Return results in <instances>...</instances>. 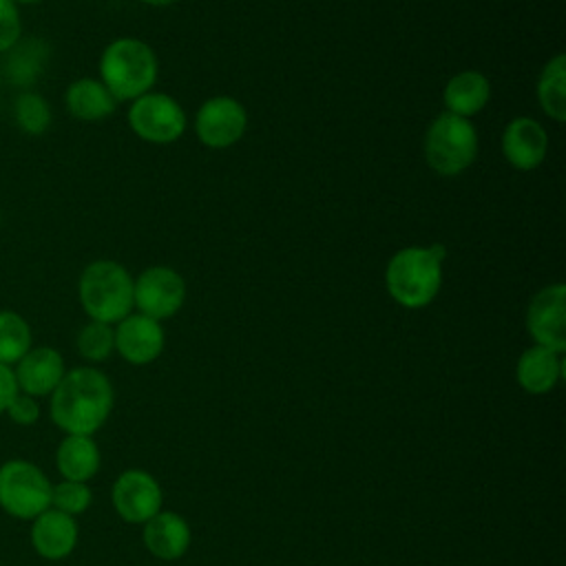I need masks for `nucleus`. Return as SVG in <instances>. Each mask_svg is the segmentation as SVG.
<instances>
[{"mask_svg": "<svg viewBox=\"0 0 566 566\" xmlns=\"http://www.w3.org/2000/svg\"><path fill=\"white\" fill-rule=\"evenodd\" d=\"M115 391L97 367L66 369L60 385L49 396V416L64 433L93 436L108 420Z\"/></svg>", "mask_w": 566, "mask_h": 566, "instance_id": "nucleus-1", "label": "nucleus"}, {"mask_svg": "<svg viewBox=\"0 0 566 566\" xmlns=\"http://www.w3.org/2000/svg\"><path fill=\"white\" fill-rule=\"evenodd\" d=\"M444 245L433 243L429 248L407 245L400 248L387 263L385 285L389 296L407 307L420 310L429 305L442 285V261Z\"/></svg>", "mask_w": 566, "mask_h": 566, "instance_id": "nucleus-2", "label": "nucleus"}, {"mask_svg": "<svg viewBox=\"0 0 566 566\" xmlns=\"http://www.w3.org/2000/svg\"><path fill=\"white\" fill-rule=\"evenodd\" d=\"M157 55L139 38H117L99 55V82L117 102H133L157 80Z\"/></svg>", "mask_w": 566, "mask_h": 566, "instance_id": "nucleus-3", "label": "nucleus"}, {"mask_svg": "<svg viewBox=\"0 0 566 566\" xmlns=\"http://www.w3.org/2000/svg\"><path fill=\"white\" fill-rule=\"evenodd\" d=\"M77 296L82 310L91 321L115 325L135 307L133 276L117 261H91L80 274Z\"/></svg>", "mask_w": 566, "mask_h": 566, "instance_id": "nucleus-4", "label": "nucleus"}, {"mask_svg": "<svg viewBox=\"0 0 566 566\" xmlns=\"http://www.w3.org/2000/svg\"><path fill=\"white\" fill-rule=\"evenodd\" d=\"M478 157V133L471 119L440 113L424 133V161L442 177L464 172Z\"/></svg>", "mask_w": 566, "mask_h": 566, "instance_id": "nucleus-5", "label": "nucleus"}, {"mask_svg": "<svg viewBox=\"0 0 566 566\" xmlns=\"http://www.w3.org/2000/svg\"><path fill=\"white\" fill-rule=\"evenodd\" d=\"M49 475L31 460L11 458L0 464V509L22 522H31L51 506Z\"/></svg>", "mask_w": 566, "mask_h": 566, "instance_id": "nucleus-6", "label": "nucleus"}, {"mask_svg": "<svg viewBox=\"0 0 566 566\" xmlns=\"http://www.w3.org/2000/svg\"><path fill=\"white\" fill-rule=\"evenodd\" d=\"M128 124L133 133L150 144H170L186 130V113L168 93H144L130 102Z\"/></svg>", "mask_w": 566, "mask_h": 566, "instance_id": "nucleus-7", "label": "nucleus"}, {"mask_svg": "<svg viewBox=\"0 0 566 566\" xmlns=\"http://www.w3.org/2000/svg\"><path fill=\"white\" fill-rule=\"evenodd\" d=\"M186 301V281L168 265L146 268L133 279V305L155 321L175 316Z\"/></svg>", "mask_w": 566, "mask_h": 566, "instance_id": "nucleus-8", "label": "nucleus"}, {"mask_svg": "<svg viewBox=\"0 0 566 566\" xmlns=\"http://www.w3.org/2000/svg\"><path fill=\"white\" fill-rule=\"evenodd\" d=\"M248 128V111L245 106L230 97L217 95L206 99L195 117V133L199 142L208 148H228L237 144Z\"/></svg>", "mask_w": 566, "mask_h": 566, "instance_id": "nucleus-9", "label": "nucleus"}, {"mask_svg": "<svg viewBox=\"0 0 566 566\" xmlns=\"http://www.w3.org/2000/svg\"><path fill=\"white\" fill-rule=\"evenodd\" d=\"M526 329L535 345L557 354L566 349V285L553 283L535 292L526 310Z\"/></svg>", "mask_w": 566, "mask_h": 566, "instance_id": "nucleus-10", "label": "nucleus"}, {"mask_svg": "<svg viewBox=\"0 0 566 566\" xmlns=\"http://www.w3.org/2000/svg\"><path fill=\"white\" fill-rule=\"evenodd\" d=\"M111 502L115 513L128 524H144L161 511V486L142 469L122 471L111 489Z\"/></svg>", "mask_w": 566, "mask_h": 566, "instance_id": "nucleus-11", "label": "nucleus"}, {"mask_svg": "<svg viewBox=\"0 0 566 566\" xmlns=\"http://www.w3.org/2000/svg\"><path fill=\"white\" fill-rule=\"evenodd\" d=\"M115 352L130 365H148L164 352L166 334L159 321L146 314H128L115 323Z\"/></svg>", "mask_w": 566, "mask_h": 566, "instance_id": "nucleus-12", "label": "nucleus"}, {"mask_svg": "<svg viewBox=\"0 0 566 566\" xmlns=\"http://www.w3.org/2000/svg\"><path fill=\"white\" fill-rule=\"evenodd\" d=\"M29 539L33 551L46 562L66 559L77 542H80V526L77 517H71L53 506L42 511L38 517L31 520Z\"/></svg>", "mask_w": 566, "mask_h": 566, "instance_id": "nucleus-13", "label": "nucleus"}, {"mask_svg": "<svg viewBox=\"0 0 566 566\" xmlns=\"http://www.w3.org/2000/svg\"><path fill=\"white\" fill-rule=\"evenodd\" d=\"M66 374V365L62 354L51 345L31 347L15 365L13 376L18 391L29 394L33 398L51 396Z\"/></svg>", "mask_w": 566, "mask_h": 566, "instance_id": "nucleus-14", "label": "nucleus"}, {"mask_svg": "<svg viewBox=\"0 0 566 566\" xmlns=\"http://www.w3.org/2000/svg\"><path fill=\"white\" fill-rule=\"evenodd\" d=\"M502 153L515 170L537 168L548 153V135L533 117H515L504 126Z\"/></svg>", "mask_w": 566, "mask_h": 566, "instance_id": "nucleus-15", "label": "nucleus"}, {"mask_svg": "<svg viewBox=\"0 0 566 566\" xmlns=\"http://www.w3.org/2000/svg\"><path fill=\"white\" fill-rule=\"evenodd\" d=\"M142 537H144V546L153 557L172 562L186 555V551L190 548L192 533L188 522L179 513L159 511L148 522H144Z\"/></svg>", "mask_w": 566, "mask_h": 566, "instance_id": "nucleus-16", "label": "nucleus"}, {"mask_svg": "<svg viewBox=\"0 0 566 566\" xmlns=\"http://www.w3.org/2000/svg\"><path fill=\"white\" fill-rule=\"evenodd\" d=\"M102 467V453L93 436L64 433L55 449V469L62 480L88 482Z\"/></svg>", "mask_w": 566, "mask_h": 566, "instance_id": "nucleus-17", "label": "nucleus"}, {"mask_svg": "<svg viewBox=\"0 0 566 566\" xmlns=\"http://www.w3.org/2000/svg\"><path fill=\"white\" fill-rule=\"evenodd\" d=\"M559 356L562 354H557L548 347H542V345H531L528 349H524L515 365V378H517L520 387L533 396L548 394L562 376V358Z\"/></svg>", "mask_w": 566, "mask_h": 566, "instance_id": "nucleus-18", "label": "nucleus"}, {"mask_svg": "<svg viewBox=\"0 0 566 566\" xmlns=\"http://www.w3.org/2000/svg\"><path fill=\"white\" fill-rule=\"evenodd\" d=\"M66 111L80 122H99L115 113L117 99L95 77H77L64 93Z\"/></svg>", "mask_w": 566, "mask_h": 566, "instance_id": "nucleus-19", "label": "nucleus"}, {"mask_svg": "<svg viewBox=\"0 0 566 566\" xmlns=\"http://www.w3.org/2000/svg\"><path fill=\"white\" fill-rule=\"evenodd\" d=\"M491 97V82L480 71H460L455 73L442 91V99L447 106V113L471 117L480 113Z\"/></svg>", "mask_w": 566, "mask_h": 566, "instance_id": "nucleus-20", "label": "nucleus"}, {"mask_svg": "<svg viewBox=\"0 0 566 566\" xmlns=\"http://www.w3.org/2000/svg\"><path fill=\"white\" fill-rule=\"evenodd\" d=\"M537 99L542 111L555 119L564 122L566 119V55L557 53L553 55L537 80Z\"/></svg>", "mask_w": 566, "mask_h": 566, "instance_id": "nucleus-21", "label": "nucleus"}, {"mask_svg": "<svg viewBox=\"0 0 566 566\" xmlns=\"http://www.w3.org/2000/svg\"><path fill=\"white\" fill-rule=\"evenodd\" d=\"M7 53H9V60H7L4 73L15 84L27 86V84H33L35 77L40 75V71L44 69L49 49H46L44 40H35V38L22 40L20 38L18 44L13 49H9Z\"/></svg>", "mask_w": 566, "mask_h": 566, "instance_id": "nucleus-22", "label": "nucleus"}, {"mask_svg": "<svg viewBox=\"0 0 566 566\" xmlns=\"http://www.w3.org/2000/svg\"><path fill=\"white\" fill-rule=\"evenodd\" d=\"M33 347L31 325L15 310H0V363L13 367Z\"/></svg>", "mask_w": 566, "mask_h": 566, "instance_id": "nucleus-23", "label": "nucleus"}, {"mask_svg": "<svg viewBox=\"0 0 566 566\" xmlns=\"http://www.w3.org/2000/svg\"><path fill=\"white\" fill-rule=\"evenodd\" d=\"M13 117H15L18 128L33 137L44 135L53 122L49 102L40 93H33V91H24L15 97Z\"/></svg>", "mask_w": 566, "mask_h": 566, "instance_id": "nucleus-24", "label": "nucleus"}, {"mask_svg": "<svg viewBox=\"0 0 566 566\" xmlns=\"http://www.w3.org/2000/svg\"><path fill=\"white\" fill-rule=\"evenodd\" d=\"M77 354L88 363H102L115 352V329L108 323L88 321L75 338Z\"/></svg>", "mask_w": 566, "mask_h": 566, "instance_id": "nucleus-25", "label": "nucleus"}, {"mask_svg": "<svg viewBox=\"0 0 566 566\" xmlns=\"http://www.w3.org/2000/svg\"><path fill=\"white\" fill-rule=\"evenodd\" d=\"M91 502H93V493H91L88 482L60 480L51 486V506L71 517L86 513Z\"/></svg>", "mask_w": 566, "mask_h": 566, "instance_id": "nucleus-26", "label": "nucleus"}, {"mask_svg": "<svg viewBox=\"0 0 566 566\" xmlns=\"http://www.w3.org/2000/svg\"><path fill=\"white\" fill-rule=\"evenodd\" d=\"M22 38V20L13 0H0V53H7Z\"/></svg>", "mask_w": 566, "mask_h": 566, "instance_id": "nucleus-27", "label": "nucleus"}, {"mask_svg": "<svg viewBox=\"0 0 566 566\" xmlns=\"http://www.w3.org/2000/svg\"><path fill=\"white\" fill-rule=\"evenodd\" d=\"M4 416H7L13 424H18V427H33V424H38V420H40V416H42V409H40L38 398L18 391V394L11 398V402H9L7 411H4Z\"/></svg>", "mask_w": 566, "mask_h": 566, "instance_id": "nucleus-28", "label": "nucleus"}, {"mask_svg": "<svg viewBox=\"0 0 566 566\" xmlns=\"http://www.w3.org/2000/svg\"><path fill=\"white\" fill-rule=\"evenodd\" d=\"M15 394H18V385H15L13 367L0 363V416L7 411V407Z\"/></svg>", "mask_w": 566, "mask_h": 566, "instance_id": "nucleus-29", "label": "nucleus"}, {"mask_svg": "<svg viewBox=\"0 0 566 566\" xmlns=\"http://www.w3.org/2000/svg\"><path fill=\"white\" fill-rule=\"evenodd\" d=\"M146 4H153V7H166V4H172L175 0H142Z\"/></svg>", "mask_w": 566, "mask_h": 566, "instance_id": "nucleus-30", "label": "nucleus"}, {"mask_svg": "<svg viewBox=\"0 0 566 566\" xmlns=\"http://www.w3.org/2000/svg\"><path fill=\"white\" fill-rule=\"evenodd\" d=\"M15 4H35V2H40V0H13Z\"/></svg>", "mask_w": 566, "mask_h": 566, "instance_id": "nucleus-31", "label": "nucleus"}, {"mask_svg": "<svg viewBox=\"0 0 566 566\" xmlns=\"http://www.w3.org/2000/svg\"><path fill=\"white\" fill-rule=\"evenodd\" d=\"M0 82H2V69H0Z\"/></svg>", "mask_w": 566, "mask_h": 566, "instance_id": "nucleus-32", "label": "nucleus"}, {"mask_svg": "<svg viewBox=\"0 0 566 566\" xmlns=\"http://www.w3.org/2000/svg\"><path fill=\"white\" fill-rule=\"evenodd\" d=\"M0 221H2V212H0Z\"/></svg>", "mask_w": 566, "mask_h": 566, "instance_id": "nucleus-33", "label": "nucleus"}]
</instances>
